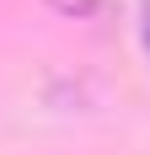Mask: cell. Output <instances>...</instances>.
I'll return each mask as SVG.
<instances>
[{"instance_id": "obj_1", "label": "cell", "mask_w": 150, "mask_h": 155, "mask_svg": "<svg viewBox=\"0 0 150 155\" xmlns=\"http://www.w3.org/2000/svg\"><path fill=\"white\" fill-rule=\"evenodd\" d=\"M145 54H150V0H145Z\"/></svg>"}]
</instances>
